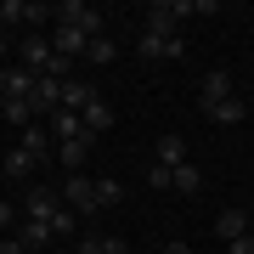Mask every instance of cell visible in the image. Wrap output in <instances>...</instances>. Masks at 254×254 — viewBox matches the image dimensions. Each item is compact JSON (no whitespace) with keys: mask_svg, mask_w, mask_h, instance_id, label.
Wrapping results in <instances>:
<instances>
[{"mask_svg":"<svg viewBox=\"0 0 254 254\" xmlns=\"http://www.w3.org/2000/svg\"><path fill=\"white\" fill-rule=\"evenodd\" d=\"M46 17H51V6H40V0H0V28H23V34H34Z\"/></svg>","mask_w":254,"mask_h":254,"instance_id":"1","label":"cell"},{"mask_svg":"<svg viewBox=\"0 0 254 254\" xmlns=\"http://www.w3.org/2000/svg\"><path fill=\"white\" fill-rule=\"evenodd\" d=\"M57 23H73V28H85V34H102V6H91V0H63V6H57Z\"/></svg>","mask_w":254,"mask_h":254,"instance_id":"2","label":"cell"},{"mask_svg":"<svg viewBox=\"0 0 254 254\" xmlns=\"http://www.w3.org/2000/svg\"><path fill=\"white\" fill-rule=\"evenodd\" d=\"M63 203L73 209V215H96V209H102V198H96V181H91V175H68V187H63Z\"/></svg>","mask_w":254,"mask_h":254,"instance_id":"3","label":"cell"},{"mask_svg":"<svg viewBox=\"0 0 254 254\" xmlns=\"http://www.w3.org/2000/svg\"><path fill=\"white\" fill-rule=\"evenodd\" d=\"M17 63H23L28 73H51L57 51H51V40H46V34H23V40H17Z\"/></svg>","mask_w":254,"mask_h":254,"instance_id":"4","label":"cell"},{"mask_svg":"<svg viewBox=\"0 0 254 254\" xmlns=\"http://www.w3.org/2000/svg\"><path fill=\"white\" fill-rule=\"evenodd\" d=\"M136 51L147 57V63H181V34H147L141 28V40H136Z\"/></svg>","mask_w":254,"mask_h":254,"instance_id":"5","label":"cell"},{"mask_svg":"<svg viewBox=\"0 0 254 254\" xmlns=\"http://www.w3.org/2000/svg\"><path fill=\"white\" fill-rule=\"evenodd\" d=\"M51 51L68 57V63H79V57L91 51V34H85V28H73V23H57V28H51Z\"/></svg>","mask_w":254,"mask_h":254,"instance_id":"6","label":"cell"},{"mask_svg":"<svg viewBox=\"0 0 254 254\" xmlns=\"http://www.w3.org/2000/svg\"><path fill=\"white\" fill-rule=\"evenodd\" d=\"M254 232V215H249V209H220V215H215V237H220V243H237V237H249Z\"/></svg>","mask_w":254,"mask_h":254,"instance_id":"7","label":"cell"},{"mask_svg":"<svg viewBox=\"0 0 254 254\" xmlns=\"http://www.w3.org/2000/svg\"><path fill=\"white\" fill-rule=\"evenodd\" d=\"M63 209H68L63 192H51V187H34V192H28V220H46V226H51Z\"/></svg>","mask_w":254,"mask_h":254,"instance_id":"8","label":"cell"},{"mask_svg":"<svg viewBox=\"0 0 254 254\" xmlns=\"http://www.w3.org/2000/svg\"><path fill=\"white\" fill-rule=\"evenodd\" d=\"M91 147H96L91 130H85V136H73V141H57V158H63V170H68V175H79V170H85V158H91Z\"/></svg>","mask_w":254,"mask_h":254,"instance_id":"9","label":"cell"},{"mask_svg":"<svg viewBox=\"0 0 254 254\" xmlns=\"http://www.w3.org/2000/svg\"><path fill=\"white\" fill-rule=\"evenodd\" d=\"M17 147H23V153L34 158V164H40V158H57V141H51V130H46V125H28Z\"/></svg>","mask_w":254,"mask_h":254,"instance_id":"10","label":"cell"},{"mask_svg":"<svg viewBox=\"0 0 254 254\" xmlns=\"http://www.w3.org/2000/svg\"><path fill=\"white\" fill-rule=\"evenodd\" d=\"M147 34H181V17H175V6L170 0H158V6H147Z\"/></svg>","mask_w":254,"mask_h":254,"instance_id":"11","label":"cell"},{"mask_svg":"<svg viewBox=\"0 0 254 254\" xmlns=\"http://www.w3.org/2000/svg\"><path fill=\"white\" fill-rule=\"evenodd\" d=\"M46 130H51V141H73V136H85V119L68 113V108H57V113L46 119Z\"/></svg>","mask_w":254,"mask_h":254,"instance_id":"12","label":"cell"},{"mask_svg":"<svg viewBox=\"0 0 254 254\" xmlns=\"http://www.w3.org/2000/svg\"><path fill=\"white\" fill-rule=\"evenodd\" d=\"M96 96H102V91H96L91 79H68V85H63V108H68V113H85Z\"/></svg>","mask_w":254,"mask_h":254,"instance_id":"13","label":"cell"},{"mask_svg":"<svg viewBox=\"0 0 254 254\" xmlns=\"http://www.w3.org/2000/svg\"><path fill=\"white\" fill-rule=\"evenodd\" d=\"M226 96H237V91H232V73H226V68H209V79H203V108H215V102H226Z\"/></svg>","mask_w":254,"mask_h":254,"instance_id":"14","label":"cell"},{"mask_svg":"<svg viewBox=\"0 0 254 254\" xmlns=\"http://www.w3.org/2000/svg\"><path fill=\"white\" fill-rule=\"evenodd\" d=\"M209 119H215V125H243L249 119V102L243 96H226V102H215V108H203Z\"/></svg>","mask_w":254,"mask_h":254,"instance_id":"15","label":"cell"},{"mask_svg":"<svg viewBox=\"0 0 254 254\" xmlns=\"http://www.w3.org/2000/svg\"><path fill=\"white\" fill-rule=\"evenodd\" d=\"M170 192H187V198H192V192H203V170L187 158L181 170H170Z\"/></svg>","mask_w":254,"mask_h":254,"instance_id":"16","label":"cell"},{"mask_svg":"<svg viewBox=\"0 0 254 254\" xmlns=\"http://www.w3.org/2000/svg\"><path fill=\"white\" fill-rule=\"evenodd\" d=\"M158 164H164V170H181V164H187V141L175 136V130L158 141Z\"/></svg>","mask_w":254,"mask_h":254,"instance_id":"17","label":"cell"},{"mask_svg":"<svg viewBox=\"0 0 254 254\" xmlns=\"http://www.w3.org/2000/svg\"><path fill=\"white\" fill-rule=\"evenodd\" d=\"M79 119H85V130H91V136H102V130H113V108H108L102 96H96V102H91V108H85Z\"/></svg>","mask_w":254,"mask_h":254,"instance_id":"18","label":"cell"},{"mask_svg":"<svg viewBox=\"0 0 254 254\" xmlns=\"http://www.w3.org/2000/svg\"><path fill=\"white\" fill-rule=\"evenodd\" d=\"M73 254H130V249L119 243V237H108V232H91L79 249H73Z\"/></svg>","mask_w":254,"mask_h":254,"instance_id":"19","label":"cell"},{"mask_svg":"<svg viewBox=\"0 0 254 254\" xmlns=\"http://www.w3.org/2000/svg\"><path fill=\"white\" fill-rule=\"evenodd\" d=\"M17 237H23V249H28V254H34V249H46V243H51V237H57V232L46 226V220H23V232H17Z\"/></svg>","mask_w":254,"mask_h":254,"instance_id":"20","label":"cell"},{"mask_svg":"<svg viewBox=\"0 0 254 254\" xmlns=\"http://www.w3.org/2000/svg\"><path fill=\"white\" fill-rule=\"evenodd\" d=\"M28 170H34V158H28L23 147H11V153H6V181H23Z\"/></svg>","mask_w":254,"mask_h":254,"instance_id":"21","label":"cell"},{"mask_svg":"<svg viewBox=\"0 0 254 254\" xmlns=\"http://www.w3.org/2000/svg\"><path fill=\"white\" fill-rule=\"evenodd\" d=\"M113 57H119V46H113L108 34H96V40H91V51H85V63H113Z\"/></svg>","mask_w":254,"mask_h":254,"instance_id":"22","label":"cell"},{"mask_svg":"<svg viewBox=\"0 0 254 254\" xmlns=\"http://www.w3.org/2000/svg\"><path fill=\"white\" fill-rule=\"evenodd\" d=\"M96 198H102V209H108V203H119V198H125V192H119V181H113V175H102V181H96Z\"/></svg>","mask_w":254,"mask_h":254,"instance_id":"23","label":"cell"},{"mask_svg":"<svg viewBox=\"0 0 254 254\" xmlns=\"http://www.w3.org/2000/svg\"><path fill=\"white\" fill-rule=\"evenodd\" d=\"M147 187H158V192H170V170H164V164H153V170H147Z\"/></svg>","mask_w":254,"mask_h":254,"instance_id":"24","label":"cell"},{"mask_svg":"<svg viewBox=\"0 0 254 254\" xmlns=\"http://www.w3.org/2000/svg\"><path fill=\"white\" fill-rule=\"evenodd\" d=\"M73 220H79V215H73V209H63V215L51 220V232H57V237H68V232H73Z\"/></svg>","mask_w":254,"mask_h":254,"instance_id":"25","label":"cell"},{"mask_svg":"<svg viewBox=\"0 0 254 254\" xmlns=\"http://www.w3.org/2000/svg\"><path fill=\"white\" fill-rule=\"evenodd\" d=\"M158 254H192V243H164Z\"/></svg>","mask_w":254,"mask_h":254,"instance_id":"26","label":"cell"},{"mask_svg":"<svg viewBox=\"0 0 254 254\" xmlns=\"http://www.w3.org/2000/svg\"><path fill=\"white\" fill-rule=\"evenodd\" d=\"M6 226H11V203L0 198V232H6Z\"/></svg>","mask_w":254,"mask_h":254,"instance_id":"27","label":"cell"},{"mask_svg":"<svg viewBox=\"0 0 254 254\" xmlns=\"http://www.w3.org/2000/svg\"><path fill=\"white\" fill-rule=\"evenodd\" d=\"M0 119H6V91H0Z\"/></svg>","mask_w":254,"mask_h":254,"instance_id":"28","label":"cell"},{"mask_svg":"<svg viewBox=\"0 0 254 254\" xmlns=\"http://www.w3.org/2000/svg\"><path fill=\"white\" fill-rule=\"evenodd\" d=\"M0 57H6V34H0Z\"/></svg>","mask_w":254,"mask_h":254,"instance_id":"29","label":"cell"},{"mask_svg":"<svg viewBox=\"0 0 254 254\" xmlns=\"http://www.w3.org/2000/svg\"><path fill=\"white\" fill-rule=\"evenodd\" d=\"M141 254H158V249H141Z\"/></svg>","mask_w":254,"mask_h":254,"instance_id":"30","label":"cell"}]
</instances>
